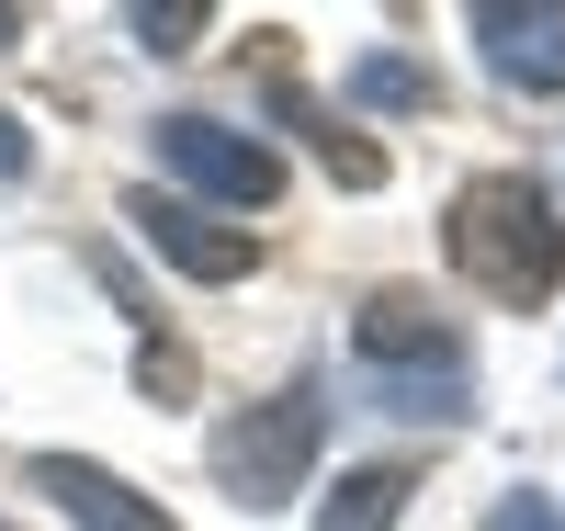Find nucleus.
I'll return each instance as SVG.
<instances>
[{
    "label": "nucleus",
    "instance_id": "obj_1",
    "mask_svg": "<svg viewBox=\"0 0 565 531\" xmlns=\"http://www.w3.org/2000/svg\"><path fill=\"white\" fill-rule=\"evenodd\" d=\"M441 249H452V272L476 283L487 306H543L554 272H565V204H554L532 170H487V181L452 192Z\"/></svg>",
    "mask_w": 565,
    "mask_h": 531
},
{
    "label": "nucleus",
    "instance_id": "obj_2",
    "mask_svg": "<svg viewBox=\"0 0 565 531\" xmlns=\"http://www.w3.org/2000/svg\"><path fill=\"white\" fill-rule=\"evenodd\" d=\"M317 429H328V396H317V384L260 396L249 418L215 429V487L238 498V509H282V498L306 487V464H317Z\"/></svg>",
    "mask_w": 565,
    "mask_h": 531
},
{
    "label": "nucleus",
    "instance_id": "obj_3",
    "mask_svg": "<svg viewBox=\"0 0 565 531\" xmlns=\"http://www.w3.org/2000/svg\"><path fill=\"white\" fill-rule=\"evenodd\" d=\"M159 159L193 181V192H215V204H271V192H282V159L260 148V136L215 125V114H170L159 125Z\"/></svg>",
    "mask_w": 565,
    "mask_h": 531
},
{
    "label": "nucleus",
    "instance_id": "obj_4",
    "mask_svg": "<svg viewBox=\"0 0 565 531\" xmlns=\"http://www.w3.org/2000/svg\"><path fill=\"white\" fill-rule=\"evenodd\" d=\"M125 215H136V237H148L170 272H193V283H238V272L260 261V237H249V226H215L204 204H181V192H136Z\"/></svg>",
    "mask_w": 565,
    "mask_h": 531
},
{
    "label": "nucleus",
    "instance_id": "obj_5",
    "mask_svg": "<svg viewBox=\"0 0 565 531\" xmlns=\"http://www.w3.org/2000/svg\"><path fill=\"white\" fill-rule=\"evenodd\" d=\"M476 45L509 91H565V0H476Z\"/></svg>",
    "mask_w": 565,
    "mask_h": 531
},
{
    "label": "nucleus",
    "instance_id": "obj_6",
    "mask_svg": "<svg viewBox=\"0 0 565 531\" xmlns=\"http://www.w3.org/2000/svg\"><path fill=\"white\" fill-rule=\"evenodd\" d=\"M34 487L57 498L79 531H181L159 498H136L125 475H114V464H90V453H34Z\"/></svg>",
    "mask_w": 565,
    "mask_h": 531
},
{
    "label": "nucleus",
    "instance_id": "obj_7",
    "mask_svg": "<svg viewBox=\"0 0 565 531\" xmlns=\"http://www.w3.org/2000/svg\"><path fill=\"white\" fill-rule=\"evenodd\" d=\"M362 362L373 373H430V362H452V328H441V306L418 295V283H385V295L362 306Z\"/></svg>",
    "mask_w": 565,
    "mask_h": 531
},
{
    "label": "nucleus",
    "instance_id": "obj_8",
    "mask_svg": "<svg viewBox=\"0 0 565 531\" xmlns=\"http://www.w3.org/2000/svg\"><path fill=\"white\" fill-rule=\"evenodd\" d=\"M362 407L373 418H463V407H476V373H463V362H430V373H362Z\"/></svg>",
    "mask_w": 565,
    "mask_h": 531
},
{
    "label": "nucleus",
    "instance_id": "obj_9",
    "mask_svg": "<svg viewBox=\"0 0 565 531\" xmlns=\"http://www.w3.org/2000/svg\"><path fill=\"white\" fill-rule=\"evenodd\" d=\"M396 509H407V464H351L317 498V531H396Z\"/></svg>",
    "mask_w": 565,
    "mask_h": 531
},
{
    "label": "nucleus",
    "instance_id": "obj_10",
    "mask_svg": "<svg viewBox=\"0 0 565 531\" xmlns=\"http://www.w3.org/2000/svg\"><path fill=\"white\" fill-rule=\"evenodd\" d=\"M282 114H295V125L317 136V159H328V170H340L351 192H373V181H385V148H362V136H340V125H328V114L306 103V91H282Z\"/></svg>",
    "mask_w": 565,
    "mask_h": 531
},
{
    "label": "nucleus",
    "instance_id": "obj_11",
    "mask_svg": "<svg viewBox=\"0 0 565 531\" xmlns=\"http://www.w3.org/2000/svg\"><path fill=\"white\" fill-rule=\"evenodd\" d=\"M351 103H373V114H418V103H430V68H418V57H362V68H351Z\"/></svg>",
    "mask_w": 565,
    "mask_h": 531
},
{
    "label": "nucleus",
    "instance_id": "obj_12",
    "mask_svg": "<svg viewBox=\"0 0 565 531\" xmlns=\"http://www.w3.org/2000/svg\"><path fill=\"white\" fill-rule=\"evenodd\" d=\"M136 34H148L159 57H181V45L204 34V0H170V12H159V0H136Z\"/></svg>",
    "mask_w": 565,
    "mask_h": 531
},
{
    "label": "nucleus",
    "instance_id": "obj_13",
    "mask_svg": "<svg viewBox=\"0 0 565 531\" xmlns=\"http://www.w3.org/2000/svg\"><path fill=\"white\" fill-rule=\"evenodd\" d=\"M136 384H148V396H193V351L148 340V351H136Z\"/></svg>",
    "mask_w": 565,
    "mask_h": 531
},
{
    "label": "nucleus",
    "instance_id": "obj_14",
    "mask_svg": "<svg viewBox=\"0 0 565 531\" xmlns=\"http://www.w3.org/2000/svg\"><path fill=\"white\" fill-rule=\"evenodd\" d=\"M487 531H565V520H554V498H543V487H509V498L487 509Z\"/></svg>",
    "mask_w": 565,
    "mask_h": 531
},
{
    "label": "nucleus",
    "instance_id": "obj_15",
    "mask_svg": "<svg viewBox=\"0 0 565 531\" xmlns=\"http://www.w3.org/2000/svg\"><path fill=\"white\" fill-rule=\"evenodd\" d=\"M23 170H34V148H23V125L0 114V181H23Z\"/></svg>",
    "mask_w": 565,
    "mask_h": 531
},
{
    "label": "nucleus",
    "instance_id": "obj_16",
    "mask_svg": "<svg viewBox=\"0 0 565 531\" xmlns=\"http://www.w3.org/2000/svg\"><path fill=\"white\" fill-rule=\"evenodd\" d=\"M12 34H23V12H12V0H0V45H12Z\"/></svg>",
    "mask_w": 565,
    "mask_h": 531
},
{
    "label": "nucleus",
    "instance_id": "obj_17",
    "mask_svg": "<svg viewBox=\"0 0 565 531\" xmlns=\"http://www.w3.org/2000/svg\"><path fill=\"white\" fill-rule=\"evenodd\" d=\"M0 531H12V520H0Z\"/></svg>",
    "mask_w": 565,
    "mask_h": 531
}]
</instances>
